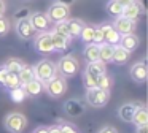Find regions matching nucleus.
<instances>
[{"label": "nucleus", "mask_w": 148, "mask_h": 133, "mask_svg": "<svg viewBox=\"0 0 148 133\" xmlns=\"http://www.w3.org/2000/svg\"><path fill=\"white\" fill-rule=\"evenodd\" d=\"M56 73H58L56 63H53L51 60H46V59L37 62L35 66H34V76H35V79H38L40 82H43V84L48 82Z\"/></svg>", "instance_id": "nucleus-1"}, {"label": "nucleus", "mask_w": 148, "mask_h": 133, "mask_svg": "<svg viewBox=\"0 0 148 133\" xmlns=\"http://www.w3.org/2000/svg\"><path fill=\"white\" fill-rule=\"evenodd\" d=\"M56 70L59 71V75H61L62 78H70V76L77 75V71L80 70V63H78L77 57L64 56V57H61L59 63L56 65Z\"/></svg>", "instance_id": "nucleus-2"}, {"label": "nucleus", "mask_w": 148, "mask_h": 133, "mask_svg": "<svg viewBox=\"0 0 148 133\" xmlns=\"http://www.w3.org/2000/svg\"><path fill=\"white\" fill-rule=\"evenodd\" d=\"M3 125L10 133H23L27 127V117L21 113H10L5 117Z\"/></svg>", "instance_id": "nucleus-3"}, {"label": "nucleus", "mask_w": 148, "mask_h": 133, "mask_svg": "<svg viewBox=\"0 0 148 133\" xmlns=\"http://www.w3.org/2000/svg\"><path fill=\"white\" fill-rule=\"evenodd\" d=\"M45 89L46 94L53 98H59L65 94L67 90V82H65V78H62L59 73H56L48 82H45Z\"/></svg>", "instance_id": "nucleus-4"}, {"label": "nucleus", "mask_w": 148, "mask_h": 133, "mask_svg": "<svg viewBox=\"0 0 148 133\" xmlns=\"http://www.w3.org/2000/svg\"><path fill=\"white\" fill-rule=\"evenodd\" d=\"M110 100V92L102 89H88L86 90V101L92 108H103Z\"/></svg>", "instance_id": "nucleus-5"}, {"label": "nucleus", "mask_w": 148, "mask_h": 133, "mask_svg": "<svg viewBox=\"0 0 148 133\" xmlns=\"http://www.w3.org/2000/svg\"><path fill=\"white\" fill-rule=\"evenodd\" d=\"M69 14H70V11H69V6L65 5H61V3H53L51 6L48 8V13H46V18H48V21L54 22V24H58V22H64L69 19Z\"/></svg>", "instance_id": "nucleus-6"}, {"label": "nucleus", "mask_w": 148, "mask_h": 133, "mask_svg": "<svg viewBox=\"0 0 148 133\" xmlns=\"http://www.w3.org/2000/svg\"><path fill=\"white\" fill-rule=\"evenodd\" d=\"M112 25H113V29H115V30L118 32L119 35L134 33L135 29H137V24H135V21H132V19H127V18H124V16H118Z\"/></svg>", "instance_id": "nucleus-7"}, {"label": "nucleus", "mask_w": 148, "mask_h": 133, "mask_svg": "<svg viewBox=\"0 0 148 133\" xmlns=\"http://www.w3.org/2000/svg\"><path fill=\"white\" fill-rule=\"evenodd\" d=\"M35 49L42 54H49L54 52V48H53V41H51V33L48 30L42 32L38 37L35 38Z\"/></svg>", "instance_id": "nucleus-8"}, {"label": "nucleus", "mask_w": 148, "mask_h": 133, "mask_svg": "<svg viewBox=\"0 0 148 133\" xmlns=\"http://www.w3.org/2000/svg\"><path fill=\"white\" fill-rule=\"evenodd\" d=\"M16 32L23 40H32L35 37V29L32 27L29 18L27 19H21V21H16Z\"/></svg>", "instance_id": "nucleus-9"}, {"label": "nucleus", "mask_w": 148, "mask_h": 133, "mask_svg": "<svg viewBox=\"0 0 148 133\" xmlns=\"http://www.w3.org/2000/svg\"><path fill=\"white\" fill-rule=\"evenodd\" d=\"M99 27H100V30H102V33H103V43H108V44H112V46L119 44L121 35L113 29V25L110 24V22H105V24L99 25Z\"/></svg>", "instance_id": "nucleus-10"}, {"label": "nucleus", "mask_w": 148, "mask_h": 133, "mask_svg": "<svg viewBox=\"0 0 148 133\" xmlns=\"http://www.w3.org/2000/svg\"><path fill=\"white\" fill-rule=\"evenodd\" d=\"M148 76V70H147V62L145 59H142L140 62L134 63L131 66V78L134 79L135 82H145Z\"/></svg>", "instance_id": "nucleus-11"}, {"label": "nucleus", "mask_w": 148, "mask_h": 133, "mask_svg": "<svg viewBox=\"0 0 148 133\" xmlns=\"http://www.w3.org/2000/svg\"><path fill=\"white\" fill-rule=\"evenodd\" d=\"M29 21L32 24V27L35 29V32H46V29L49 25V21L45 13H30Z\"/></svg>", "instance_id": "nucleus-12"}, {"label": "nucleus", "mask_w": 148, "mask_h": 133, "mask_svg": "<svg viewBox=\"0 0 148 133\" xmlns=\"http://www.w3.org/2000/svg\"><path fill=\"white\" fill-rule=\"evenodd\" d=\"M64 111L69 114L70 117H80L81 114L84 113V105L81 103L80 100H75V98H70L64 103Z\"/></svg>", "instance_id": "nucleus-13"}, {"label": "nucleus", "mask_w": 148, "mask_h": 133, "mask_svg": "<svg viewBox=\"0 0 148 133\" xmlns=\"http://www.w3.org/2000/svg\"><path fill=\"white\" fill-rule=\"evenodd\" d=\"M140 106V103H124L118 108V116L121 120L124 122H132V117H134L135 109Z\"/></svg>", "instance_id": "nucleus-14"}, {"label": "nucleus", "mask_w": 148, "mask_h": 133, "mask_svg": "<svg viewBox=\"0 0 148 133\" xmlns=\"http://www.w3.org/2000/svg\"><path fill=\"white\" fill-rule=\"evenodd\" d=\"M138 44H140V40H138V37H137V35H134V33L121 35V38H119V46L124 48V49L129 51V52H132V51L137 49Z\"/></svg>", "instance_id": "nucleus-15"}, {"label": "nucleus", "mask_w": 148, "mask_h": 133, "mask_svg": "<svg viewBox=\"0 0 148 133\" xmlns=\"http://www.w3.org/2000/svg\"><path fill=\"white\" fill-rule=\"evenodd\" d=\"M51 33V41H53V48H54V51H59V52H62V51H65L69 48V43H70V38H65L64 35L58 33V32H49Z\"/></svg>", "instance_id": "nucleus-16"}, {"label": "nucleus", "mask_w": 148, "mask_h": 133, "mask_svg": "<svg viewBox=\"0 0 148 133\" xmlns=\"http://www.w3.org/2000/svg\"><path fill=\"white\" fill-rule=\"evenodd\" d=\"M129 57H131V52L126 51L124 48H121L119 44H116V46L113 48V57H112L113 63H116V65H123V63H126L129 60Z\"/></svg>", "instance_id": "nucleus-17"}, {"label": "nucleus", "mask_w": 148, "mask_h": 133, "mask_svg": "<svg viewBox=\"0 0 148 133\" xmlns=\"http://www.w3.org/2000/svg\"><path fill=\"white\" fill-rule=\"evenodd\" d=\"M23 89L26 90L27 95H32V97H35V95H40L43 90H45V84H43V82H40L38 79H32L30 82L24 84Z\"/></svg>", "instance_id": "nucleus-18"}, {"label": "nucleus", "mask_w": 148, "mask_h": 133, "mask_svg": "<svg viewBox=\"0 0 148 133\" xmlns=\"http://www.w3.org/2000/svg\"><path fill=\"white\" fill-rule=\"evenodd\" d=\"M132 124H135L137 127L148 125V111H147V108H145L143 105H140V106L135 109L134 117H132Z\"/></svg>", "instance_id": "nucleus-19"}, {"label": "nucleus", "mask_w": 148, "mask_h": 133, "mask_svg": "<svg viewBox=\"0 0 148 133\" xmlns=\"http://www.w3.org/2000/svg\"><path fill=\"white\" fill-rule=\"evenodd\" d=\"M67 27H69V35H70V38H77V37H80V33H81V29H83V25H84V22H81L80 19H73V18H69L67 21Z\"/></svg>", "instance_id": "nucleus-20"}, {"label": "nucleus", "mask_w": 148, "mask_h": 133, "mask_svg": "<svg viewBox=\"0 0 148 133\" xmlns=\"http://www.w3.org/2000/svg\"><path fill=\"white\" fill-rule=\"evenodd\" d=\"M86 73H89V75H92L94 78H99L100 75H103V73H107V66L103 62H100V60H97V62H91L88 63L86 70H84Z\"/></svg>", "instance_id": "nucleus-21"}, {"label": "nucleus", "mask_w": 148, "mask_h": 133, "mask_svg": "<svg viewBox=\"0 0 148 133\" xmlns=\"http://www.w3.org/2000/svg\"><path fill=\"white\" fill-rule=\"evenodd\" d=\"M113 48H115V46H112V44H108V43L99 44V60H100V62H103V63L112 62Z\"/></svg>", "instance_id": "nucleus-22"}, {"label": "nucleus", "mask_w": 148, "mask_h": 133, "mask_svg": "<svg viewBox=\"0 0 148 133\" xmlns=\"http://www.w3.org/2000/svg\"><path fill=\"white\" fill-rule=\"evenodd\" d=\"M140 13H142V10H140V6H138L137 0H135L134 3H131V5L124 6V10H123V14H121V16H124V18H127V19H132V21H135V19L140 16Z\"/></svg>", "instance_id": "nucleus-23"}, {"label": "nucleus", "mask_w": 148, "mask_h": 133, "mask_svg": "<svg viewBox=\"0 0 148 133\" xmlns=\"http://www.w3.org/2000/svg\"><path fill=\"white\" fill-rule=\"evenodd\" d=\"M84 59L88 60V63L97 62L99 60V44H94V43L86 44V48H84Z\"/></svg>", "instance_id": "nucleus-24"}, {"label": "nucleus", "mask_w": 148, "mask_h": 133, "mask_svg": "<svg viewBox=\"0 0 148 133\" xmlns=\"http://www.w3.org/2000/svg\"><path fill=\"white\" fill-rule=\"evenodd\" d=\"M18 78H19L21 87H23L24 84H27V82H30L32 79H35V76H34V68H32V66L24 65L23 68H21V71L18 73Z\"/></svg>", "instance_id": "nucleus-25"}, {"label": "nucleus", "mask_w": 148, "mask_h": 133, "mask_svg": "<svg viewBox=\"0 0 148 133\" xmlns=\"http://www.w3.org/2000/svg\"><path fill=\"white\" fill-rule=\"evenodd\" d=\"M23 66H24V63L19 59H14V57L13 59H8L7 63H5V68L8 70V73H14V75H18Z\"/></svg>", "instance_id": "nucleus-26"}, {"label": "nucleus", "mask_w": 148, "mask_h": 133, "mask_svg": "<svg viewBox=\"0 0 148 133\" xmlns=\"http://www.w3.org/2000/svg\"><path fill=\"white\" fill-rule=\"evenodd\" d=\"M80 37H81V40H83L86 44L92 43V41H94V27H92V25L84 24V25H83V29H81Z\"/></svg>", "instance_id": "nucleus-27"}, {"label": "nucleus", "mask_w": 148, "mask_h": 133, "mask_svg": "<svg viewBox=\"0 0 148 133\" xmlns=\"http://www.w3.org/2000/svg\"><path fill=\"white\" fill-rule=\"evenodd\" d=\"M123 10H124V6H123L121 3H118L116 0H110V2L107 3V11H108L112 16H116V18L121 16Z\"/></svg>", "instance_id": "nucleus-28"}, {"label": "nucleus", "mask_w": 148, "mask_h": 133, "mask_svg": "<svg viewBox=\"0 0 148 133\" xmlns=\"http://www.w3.org/2000/svg\"><path fill=\"white\" fill-rule=\"evenodd\" d=\"M96 87L97 89H102V90H108L110 92V87H112V79H110V76L107 75V73H103V75H100L99 78H97Z\"/></svg>", "instance_id": "nucleus-29"}, {"label": "nucleus", "mask_w": 148, "mask_h": 133, "mask_svg": "<svg viewBox=\"0 0 148 133\" xmlns=\"http://www.w3.org/2000/svg\"><path fill=\"white\" fill-rule=\"evenodd\" d=\"M27 97L26 90H24L23 87H16V89H11L10 90V98L14 101V103H21V101H24Z\"/></svg>", "instance_id": "nucleus-30"}, {"label": "nucleus", "mask_w": 148, "mask_h": 133, "mask_svg": "<svg viewBox=\"0 0 148 133\" xmlns=\"http://www.w3.org/2000/svg\"><path fill=\"white\" fill-rule=\"evenodd\" d=\"M3 87H7L8 90H11V89H16V87H21V84H19V78H18V75H14V73H8L7 81H5Z\"/></svg>", "instance_id": "nucleus-31"}, {"label": "nucleus", "mask_w": 148, "mask_h": 133, "mask_svg": "<svg viewBox=\"0 0 148 133\" xmlns=\"http://www.w3.org/2000/svg\"><path fill=\"white\" fill-rule=\"evenodd\" d=\"M96 81H97V78H94L92 75H89V73L84 71L83 82H84V86H86V89H94V87H96Z\"/></svg>", "instance_id": "nucleus-32"}, {"label": "nucleus", "mask_w": 148, "mask_h": 133, "mask_svg": "<svg viewBox=\"0 0 148 133\" xmlns=\"http://www.w3.org/2000/svg\"><path fill=\"white\" fill-rule=\"evenodd\" d=\"M10 32V21L5 16H0V37H3Z\"/></svg>", "instance_id": "nucleus-33"}, {"label": "nucleus", "mask_w": 148, "mask_h": 133, "mask_svg": "<svg viewBox=\"0 0 148 133\" xmlns=\"http://www.w3.org/2000/svg\"><path fill=\"white\" fill-rule=\"evenodd\" d=\"M54 32L64 35L65 38H70V35H69V27H67V22H65V21H64V22H58V24H56Z\"/></svg>", "instance_id": "nucleus-34"}, {"label": "nucleus", "mask_w": 148, "mask_h": 133, "mask_svg": "<svg viewBox=\"0 0 148 133\" xmlns=\"http://www.w3.org/2000/svg\"><path fill=\"white\" fill-rule=\"evenodd\" d=\"M29 16H30V10H29V8H21V10H18V11L14 13V18H16V21L27 19Z\"/></svg>", "instance_id": "nucleus-35"}, {"label": "nucleus", "mask_w": 148, "mask_h": 133, "mask_svg": "<svg viewBox=\"0 0 148 133\" xmlns=\"http://www.w3.org/2000/svg\"><path fill=\"white\" fill-rule=\"evenodd\" d=\"M94 44H102L103 43V33L100 30V27H94Z\"/></svg>", "instance_id": "nucleus-36"}, {"label": "nucleus", "mask_w": 148, "mask_h": 133, "mask_svg": "<svg viewBox=\"0 0 148 133\" xmlns=\"http://www.w3.org/2000/svg\"><path fill=\"white\" fill-rule=\"evenodd\" d=\"M61 130H62V133H80L73 125H70V124H62Z\"/></svg>", "instance_id": "nucleus-37"}, {"label": "nucleus", "mask_w": 148, "mask_h": 133, "mask_svg": "<svg viewBox=\"0 0 148 133\" xmlns=\"http://www.w3.org/2000/svg\"><path fill=\"white\" fill-rule=\"evenodd\" d=\"M7 76H8V70L5 68V65L0 66V86H3L5 81H7Z\"/></svg>", "instance_id": "nucleus-38"}, {"label": "nucleus", "mask_w": 148, "mask_h": 133, "mask_svg": "<svg viewBox=\"0 0 148 133\" xmlns=\"http://www.w3.org/2000/svg\"><path fill=\"white\" fill-rule=\"evenodd\" d=\"M99 133H118V130H116L115 127L107 125V127H103V128H100V130H99Z\"/></svg>", "instance_id": "nucleus-39"}, {"label": "nucleus", "mask_w": 148, "mask_h": 133, "mask_svg": "<svg viewBox=\"0 0 148 133\" xmlns=\"http://www.w3.org/2000/svg\"><path fill=\"white\" fill-rule=\"evenodd\" d=\"M48 133H62L61 125H53V127H48Z\"/></svg>", "instance_id": "nucleus-40"}, {"label": "nucleus", "mask_w": 148, "mask_h": 133, "mask_svg": "<svg viewBox=\"0 0 148 133\" xmlns=\"http://www.w3.org/2000/svg\"><path fill=\"white\" fill-rule=\"evenodd\" d=\"M137 133H148V125H140V127H137Z\"/></svg>", "instance_id": "nucleus-41"}, {"label": "nucleus", "mask_w": 148, "mask_h": 133, "mask_svg": "<svg viewBox=\"0 0 148 133\" xmlns=\"http://www.w3.org/2000/svg\"><path fill=\"white\" fill-rule=\"evenodd\" d=\"M118 3H121L123 6H127V5H131V3H134L135 0H116Z\"/></svg>", "instance_id": "nucleus-42"}, {"label": "nucleus", "mask_w": 148, "mask_h": 133, "mask_svg": "<svg viewBox=\"0 0 148 133\" xmlns=\"http://www.w3.org/2000/svg\"><path fill=\"white\" fill-rule=\"evenodd\" d=\"M73 2H75V0H58V3H61V5H65V6H70Z\"/></svg>", "instance_id": "nucleus-43"}, {"label": "nucleus", "mask_w": 148, "mask_h": 133, "mask_svg": "<svg viewBox=\"0 0 148 133\" xmlns=\"http://www.w3.org/2000/svg\"><path fill=\"white\" fill-rule=\"evenodd\" d=\"M34 133H48V127H38Z\"/></svg>", "instance_id": "nucleus-44"}, {"label": "nucleus", "mask_w": 148, "mask_h": 133, "mask_svg": "<svg viewBox=\"0 0 148 133\" xmlns=\"http://www.w3.org/2000/svg\"><path fill=\"white\" fill-rule=\"evenodd\" d=\"M3 13H5V2L0 0V16H3Z\"/></svg>", "instance_id": "nucleus-45"}]
</instances>
